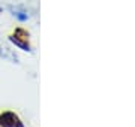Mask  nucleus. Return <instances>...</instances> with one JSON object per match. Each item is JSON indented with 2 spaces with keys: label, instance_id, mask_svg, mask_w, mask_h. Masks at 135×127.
Instances as JSON below:
<instances>
[{
  "label": "nucleus",
  "instance_id": "1",
  "mask_svg": "<svg viewBox=\"0 0 135 127\" xmlns=\"http://www.w3.org/2000/svg\"><path fill=\"white\" fill-rule=\"evenodd\" d=\"M9 40L15 46H18L20 49H23V51H30V34L27 30L21 29H15V31L9 36Z\"/></svg>",
  "mask_w": 135,
  "mask_h": 127
},
{
  "label": "nucleus",
  "instance_id": "2",
  "mask_svg": "<svg viewBox=\"0 0 135 127\" xmlns=\"http://www.w3.org/2000/svg\"><path fill=\"white\" fill-rule=\"evenodd\" d=\"M0 127H24V124L15 112L5 111L0 114Z\"/></svg>",
  "mask_w": 135,
  "mask_h": 127
},
{
  "label": "nucleus",
  "instance_id": "3",
  "mask_svg": "<svg viewBox=\"0 0 135 127\" xmlns=\"http://www.w3.org/2000/svg\"><path fill=\"white\" fill-rule=\"evenodd\" d=\"M14 15L18 18L20 21H26L29 17H27V14H24V12H20V10H14Z\"/></svg>",
  "mask_w": 135,
  "mask_h": 127
}]
</instances>
